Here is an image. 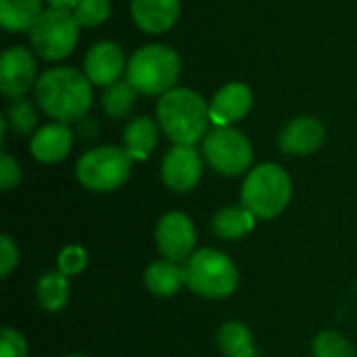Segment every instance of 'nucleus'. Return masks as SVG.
Masks as SVG:
<instances>
[{
  "instance_id": "2",
  "label": "nucleus",
  "mask_w": 357,
  "mask_h": 357,
  "mask_svg": "<svg viewBox=\"0 0 357 357\" xmlns=\"http://www.w3.org/2000/svg\"><path fill=\"white\" fill-rule=\"evenodd\" d=\"M157 121L174 144L195 146L207 136L211 123L209 105L190 88H174L159 98Z\"/></svg>"
},
{
  "instance_id": "26",
  "label": "nucleus",
  "mask_w": 357,
  "mask_h": 357,
  "mask_svg": "<svg viewBox=\"0 0 357 357\" xmlns=\"http://www.w3.org/2000/svg\"><path fill=\"white\" fill-rule=\"evenodd\" d=\"M75 19L84 27H98L111 15V0H79L73 8Z\"/></svg>"
},
{
  "instance_id": "20",
  "label": "nucleus",
  "mask_w": 357,
  "mask_h": 357,
  "mask_svg": "<svg viewBox=\"0 0 357 357\" xmlns=\"http://www.w3.org/2000/svg\"><path fill=\"white\" fill-rule=\"evenodd\" d=\"M255 220L257 218L243 205L241 207H224L213 215L211 228H213L215 236H220L224 241H236V238L247 236L255 228Z\"/></svg>"
},
{
  "instance_id": "14",
  "label": "nucleus",
  "mask_w": 357,
  "mask_h": 357,
  "mask_svg": "<svg viewBox=\"0 0 357 357\" xmlns=\"http://www.w3.org/2000/svg\"><path fill=\"white\" fill-rule=\"evenodd\" d=\"M324 138H326L324 123L316 117L303 115V117H295L284 126L278 138V146L287 155L305 157L316 153L324 144Z\"/></svg>"
},
{
  "instance_id": "13",
  "label": "nucleus",
  "mask_w": 357,
  "mask_h": 357,
  "mask_svg": "<svg viewBox=\"0 0 357 357\" xmlns=\"http://www.w3.org/2000/svg\"><path fill=\"white\" fill-rule=\"evenodd\" d=\"M251 107H253L251 88L243 82H230L222 86L209 102L211 123H215V128L232 126L245 119Z\"/></svg>"
},
{
  "instance_id": "32",
  "label": "nucleus",
  "mask_w": 357,
  "mask_h": 357,
  "mask_svg": "<svg viewBox=\"0 0 357 357\" xmlns=\"http://www.w3.org/2000/svg\"><path fill=\"white\" fill-rule=\"evenodd\" d=\"M65 357H88V356H79V354H73V356H65Z\"/></svg>"
},
{
  "instance_id": "22",
  "label": "nucleus",
  "mask_w": 357,
  "mask_h": 357,
  "mask_svg": "<svg viewBox=\"0 0 357 357\" xmlns=\"http://www.w3.org/2000/svg\"><path fill=\"white\" fill-rule=\"evenodd\" d=\"M69 276L63 272H48L38 280L36 295L46 312H61L69 301Z\"/></svg>"
},
{
  "instance_id": "29",
  "label": "nucleus",
  "mask_w": 357,
  "mask_h": 357,
  "mask_svg": "<svg viewBox=\"0 0 357 357\" xmlns=\"http://www.w3.org/2000/svg\"><path fill=\"white\" fill-rule=\"evenodd\" d=\"M17 264H19L17 243L8 234H2L0 236V276L2 278H8L10 272L17 268Z\"/></svg>"
},
{
  "instance_id": "30",
  "label": "nucleus",
  "mask_w": 357,
  "mask_h": 357,
  "mask_svg": "<svg viewBox=\"0 0 357 357\" xmlns=\"http://www.w3.org/2000/svg\"><path fill=\"white\" fill-rule=\"evenodd\" d=\"M19 182H21V167H19V163L10 155L2 153L0 155V188L2 190H10Z\"/></svg>"
},
{
  "instance_id": "1",
  "label": "nucleus",
  "mask_w": 357,
  "mask_h": 357,
  "mask_svg": "<svg viewBox=\"0 0 357 357\" xmlns=\"http://www.w3.org/2000/svg\"><path fill=\"white\" fill-rule=\"evenodd\" d=\"M33 90L42 111L59 123L79 121L92 107V82L73 67L44 71Z\"/></svg>"
},
{
  "instance_id": "4",
  "label": "nucleus",
  "mask_w": 357,
  "mask_h": 357,
  "mask_svg": "<svg viewBox=\"0 0 357 357\" xmlns=\"http://www.w3.org/2000/svg\"><path fill=\"white\" fill-rule=\"evenodd\" d=\"M293 182L284 167L261 163L251 169L241 188V205L257 220L278 218L291 203Z\"/></svg>"
},
{
  "instance_id": "27",
  "label": "nucleus",
  "mask_w": 357,
  "mask_h": 357,
  "mask_svg": "<svg viewBox=\"0 0 357 357\" xmlns=\"http://www.w3.org/2000/svg\"><path fill=\"white\" fill-rule=\"evenodd\" d=\"M56 266H59V272H63L65 276H77L88 266V253L79 245H67L61 249L56 257Z\"/></svg>"
},
{
  "instance_id": "28",
  "label": "nucleus",
  "mask_w": 357,
  "mask_h": 357,
  "mask_svg": "<svg viewBox=\"0 0 357 357\" xmlns=\"http://www.w3.org/2000/svg\"><path fill=\"white\" fill-rule=\"evenodd\" d=\"M0 357H27V341L15 328H2Z\"/></svg>"
},
{
  "instance_id": "10",
  "label": "nucleus",
  "mask_w": 357,
  "mask_h": 357,
  "mask_svg": "<svg viewBox=\"0 0 357 357\" xmlns=\"http://www.w3.org/2000/svg\"><path fill=\"white\" fill-rule=\"evenodd\" d=\"M36 59L25 46H10L0 56V90L8 98H23L31 88H36Z\"/></svg>"
},
{
  "instance_id": "31",
  "label": "nucleus",
  "mask_w": 357,
  "mask_h": 357,
  "mask_svg": "<svg viewBox=\"0 0 357 357\" xmlns=\"http://www.w3.org/2000/svg\"><path fill=\"white\" fill-rule=\"evenodd\" d=\"M46 2H48V6H52V8L73 10V8L77 6V2H79V0H46Z\"/></svg>"
},
{
  "instance_id": "15",
  "label": "nucleus",
  "mask_w": 357,
  "mask_h": 357,
  "mask_svg": "<svg viewBox=\"0 0 357 357\" xmlns=\"http://www.w3.org/2000/svg\"><path fill=\"white\" fill-rule=\"evenodd\" d=\"M73 146V132L67 123H48L33 132L29 151L36 161L40 163H59L63 161Z\"/></svg>"
},
{
  "instance_id": "6",
  "label": "nucleus",
  "mask_w": 357,
  "mask_h": 357,
  "mask_svg": "<svg viewBox=\"0 0 357 357\" xmlns=\"http://www.w3.org/2000/svg\"><path fill=\"white\" fill-rule=\"evenodd\" d=\"M132 157L126 149L98 146L84 153L75 165L77 182L92 192H111L123 186L132 174Z\"/></svg>"
},
{
  "instance_id": "18",
  "label": "nucleus",
  "mask_w": 357,
  "mask_h": 357,
  "mask_svg": "<svg viewBox=\"0 0 357 357\" xmlns=\"http://www.w3.org/2000/svg\"><path fill=\"white\" fill-rule=\"evenodd\" d=\"M159 140V128L151 117H136L128 123L123 132V149L134 161H144L151 151L157 146Z\"/></svg>"
},
{
  "instance_id": "21",
  "label": "nucleus",
  "mask_w": 357,
  "mask_h": 357,
  "mask_svg": "<svg viewBox=\"0 0 357 357\" xmlns=\"http://www.w3.org/2000/svg\"><path fill=\"white\" fill-rule=\"evenodd\" d=\"M218 347L224 357H255V341L243 322H226L218 333Z\"/></svg>"
},
{
  "instance_id": "11",
  "label": "nucleus",
  "mask_w": 357,
  "mask_h": 357,
  "mask_svg": "<svg viewBox=\"0 0 357 357\" xmlns=\"http://www.w3.org/2000/svg\"><path fill=\"white\" fill-rule=\"evenodd\" d=\"M203 176V161L195 146L174 144L161 161L163 184L174 192L192 190Z\"/></svg>"
},
{
  "instance_id": "8",
  "label": "nucleus",
  "mask_w": 357,
  "mask_h": 357,
  "mask_svg": "<svg viewBox=\"0 0 357 357\" xmlns=\"http://www.w3.org/2000/svg\"><path fill=\"white\" fill-rule=\"evenodd\" d=\"M203 157L222 176H241L253 163L249 138L232 126L213 128L203 138Z\"/></svg>"
},
{
  "instance_id": "9",
  "label": "nucleus",
  "mask_w": 357,
  "mask_h": 357,
  "mask_svg": "<svg viewBox=\"0 0 357 357\" xmlns=\"http://www.w3.org/2000/svg\"><path fill=\"white\" fill-rule=\"evenodd\" d=\"M155 243L163 259L184 264L195 255L197 230L192 220L182 211L165 213L155 228Z\"/></svg>"
},
{
  "instance_id": "5",
  "label": "nucleus",
  "mask_w": 357,
  "mask_h": 357,
  "mask_svg": "<svg viewBox=\"0 0 357 357\" xmlns=\"http://www.w3.org/2000/svg\"><path fill=\"white\" fill-rule=\"evenodd\" d=\"M188 289L205 299H226L238 287L236 264L218 249H201L186 261Z\"/></svg>"
},
{
  "instance_id": "12",
  "label": "nucleus",
  "mask_w": 357,
  "mask_h": 357,
  "mask_svg": "<svg viewBox=\"0 0 357 357\" xmlns=\"http://www.w3.org/2000/svg\"><path fill=\"white\" fill-rule=\"evenodd\" d=\"M126 67L128 63L123 50L109 40L96 42L84 59V73L94 86H113L115 82H119Z\"/></svg>"
},
{
  "instance_id": "23",
  "label": "nucleus",
  "mask_w": 357,
  "mask_h": 357,
  "mask_svg": "<svg viewBox=\"0 0 357 357\" xmlns=\"http://www.w3.org/2000/svg\"><path fill=\"white\" fill-rule=\"evenodd\" d=\"M136 105V88L128 79H119L102 94V109L109 117H126Z\"/></svg>"
},
{
  "instance_id": "17",
  "label": "nucleus",
  "mask_w": 357,
  "mask_h": 357,
  "mask_svg": "<svg viewBox=\"0 0 357 357\" xmlns=\"http://www.w3.org/2000/svg\"><path fill=\"white\" fill-rule=\"evenodd\" d=\"M186 284V268L174 261H155L144 270V287L155 297H174Z\"/></svg>"
},
{
  "instance_id": "19",
  "label": "nucleus",
  "mask_w": 357,
  "mask_h": 357,
  "mask_svg": "<svg viewBox=\"0 0 357 357\" xmlns=\"http://www.w3.org/2000/svg\"><path fill=\"white\" fill-rule=\"evenodd\" d=\"M42 13V0H0V25L10 33L29 31Z\"/></svg>"
},
{
  "instance_id": "25",
  "label": "nucleus",
  "mask_w": 357,
  "mask_h": 357,
  "mask_svg": "<svg viewBox=\"0 0 357 357\" xmlns=\"http://www.w3.org/2000/svg\"><path fill=\"white\" fill-rule=\"evenodd\" d=\"M6 123L10 126V130L19 136H27L36 130L38 126V113L33 109V105L25 98H19L10 105L8 113H6Z\"/></svg>"
},
{
  "instance_id": "16",
  "label": "nucleus",
  "mask_w": 357,
  "mask_h": 357,
  "mask_svg": "<svg viewBox=\"0 0 357 357\" xmlns=\"http://www.w3.org/2000/svg\"><path fill=\"white\" fill-rule=\"evenodd\" d=\"M132 19L144 33L169 31L180 17V0H132Z\"/></svg>"
},
{
  "instance_id": "24",
  "label": "nucleus",
  "mask_w": 357,
  "mask_h": 357,
  "mask_svg": "<svg viewBox=\"0 0 357 357\" xmlns=\"http://www.w3.org/2000/svg\"><path fill=\"white\" fill-rule=\"evenodd\" d=\"M312 354L314 357H356L354 345L335 331L320 333L312 343Z\"/></svg>"
},
{
  "instance_id": "3",
  "label": "nucleus",
  "mask_w": 357,
  "mask_h": 357,
  "mask_svg": "<svg viewBox=\"0 0 357 357\" xmlns=\"http://www.w3.org/2000/svg\"><path fill=\"white\" fill-rule=\"evenodd\" d=\"M182 63L174 48L165 44H149L138 48L126 67V79L136 92L146 96H163L176 88Z\"/></svg>"
},
{
  "instance_id": "7",
  "label": "nucleus",
  "mask_w": 357,
  "mask_h": 357,
  "mask_svg": "<svg viewBox=\"0 0 357 357\" xmlns=\"http://www.w3.org/2000/svg\"><path fill=\"white\" fill-rule=\"evenodd\" d=\"M79 27L82 25L73 10L48 6L29 29V40L42 59L61 61L73 52L79 38Z\"/></svg>"
}]
</instances>
